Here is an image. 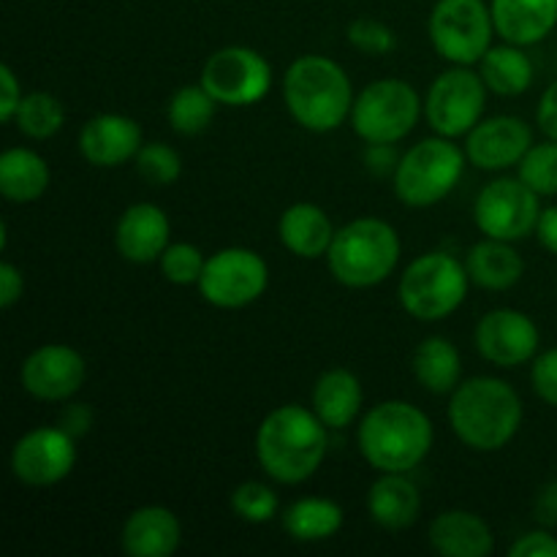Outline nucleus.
I'll return each instance as SVG.
<instances>
[{"label": "nucleus", "instance_id": "nucleus-1", "mask_svg": "<svg viewBox=\"0 0 557 557\" xmlns=\"http://www.w3.org/2000/svg\"><path fill=\"white\" fill-rule=\"evenodd\" d=\"M319 413L288 403L264 417L256 433V457L270 479L281 484H302L326 460L330 435Z\"/></svg>", "mask_w": 557, "mask_h": 557}, {"label": "nucleus", "instance_id": "nucleus-2", "mask_svg": "<svg viewBox=\"0 0 557 557\" xmlns=\"http://www.w3.org/2000/svg\"><path fill=\"white\" fill-rule=\"evenodd\" d=\"M449 428L476 451H498L515 441L522 428V400L517 389L493 375L460 381L449 397Z\"/></svg>", "mask_w": 557, "mask_h": 557}, {"label": "nucleus", "instance_id": "nucleus-3", "mask_svg": "<svg viewBox=\"0 0 557 557\" xmlns=\"http://www.w3.org/2000/svg\"><path fill=\"white\" fill-rule=\"evenodd\" d=\"M435 430L422 408L386 400L370 408L357 430L359 455L379 473H408L428 460Z\"/></svg>", "mask_w": 557, "mask_h": 557}, {"label": "nucleus", "instance_id": "nucleus-4", "mask_svg": "<svg viewBox=\"0 0 557 557\" xmlns=\"http://www.w3.org/2000/svg\"><path fill=\"white\" fill-rule=\"evenodd\" d=\"M283 98L292 117L313 134L341 128L357 101L346 69L324 54H302L288 65Z\"/></svg>", "mask_w": 557, "mask_h": 557}, {"label": "nucleus", "instance_id": "nucleus-5", "mask_svg": "<svg viewBox=\"0 0 557 557\" xmlns=\"http://www.w3.org/2000/svg\"><path fill=\"white\" fill-rule=\"evenodd\" d=\"M403 245L395 226L381 218H357L335 232L326 264L337 283L348 288H373L395 272Z\"/></svg>", "mask_w": 557, "mask_h": 557}, {"label": "nucleus", "instance_id": "nucleus-6", "mask_svg": "<svg viewBox=\"0 0 557 557\" xmlns=\"http://www.w3.org/2000/svg\"><path fill=\"white\" fill-rule=\"evenodd\" d=\"M468 156L455 145V139L433 136L411 150L403 152L395 169V194L397 199L413 210H424L444 201L466 172Z\"/></svg>", "mask_w": 557, "mask_h": 557}, {"label": "nucleus", "instance_id": "nucleus-7", "mask_svg": "<svg viewBox=\"0 0 557 557\" xmlns=\"http://www.w3.org/2000/svg\"><path fill=\"white\" fill-rule=\"evenodd\" d=\"M471 275L449 253H424L406 267L397 286L403 310L417 321H444L466 302Z\"/></svg>", "mask_w": 557, "mask_h": 557}, {"label": "nucleus", "instance_id": "nucleus-8", "mask_svg": "<svg viewBox=\"0 0 557 557\" xmlns=\"http://www.w3.org/2000/svg\"><path fill=\"white\" fill-rule=\"evenodd\" d=\"M424 112L413 85L403 79L370 82L351 109L354 134L368 145H397L406 139Z\"/></svg>", "mask_w": 557, "mask_h": 557}, {"label": "nucleus", "instance_id": "nucleus-9", "mask_svg": "<svg viewBox=\"0 0 557 557\" xmlns=\"http://www.w3.org/2000/svg\"><path fill=\"white\" fill-rule=\"evenodd\" d=\"M493 11L484 0H438L430 11V44L451 65H476L493 47Z\"/></svg>", "mask_w": 557, "mask_h": 557}, {"label": "nucleus", "instance_id": "nucleus-10", "mask_svg": "<svg viewBox=\"0 0 557 557\" xmlns=\"http://www.w3.org/2000/svg\"><path fill=\"white\" fill-rule=\"evenodd\" d=\"M484 107H487V85L482 74H473L468 65L444 71L424 96V117L430 128L446 139L471 134L482 123Z\"/></svg>", "mask_w": 557, "mask_h": 557}, {"label": "nucleus", "instance_id": "nucleus-11", "mask_svg": "<svg viewBox=\"0 0 557 557\" xmlns=\"http://www.w3.org/2000/svg\"><path fill=\"white\" fill-rule=\"evenodd\" d=\"M270 267L250 248H223L207 259L199 292L212 308L239 310L264 297Z\"/></svg>", "mask_w": 557, "mask_h": 557}, {"label": "nucleus", "instance_id": "nucleus-12", "mask_svg": "<svg viewBox=\"0 0 557 557\" xmlns=\"http://www.w3.org/2000/svg\"><path fill=\"white\" fill-rule=\"evenodd\" d=\"M542 196L520 177H500L484 185L473 205V221L484 237L517 243L536 232L542 218Z\"/></svg>", "mask_w": 557, "mask_h": 557}, {"label": "nucleus", "instance_id": "nucleus-13", "mask_svg": "<svg viewBox=\"0 0 557 557\" xmlns=\"http://www.w3.org/2000/svg\"><path fill=\"white\" fill-rule=\"evenodd\" d=\"M201 85L221 107H253L272 87V65L250 47H223L207 58Z\"/></svg>", "mask_w": 557, "mask_h": 557}, {"label": "nucleus", "instance_id": "nucleus-14", "mask_svg": "<svg viewBox=\"0 0 557 557\" xmlns=\"http://www.w3.org/2000/svg\"><path fill=\"white\" fill-rule=\"evenodd\" d=\"M76 466V438L65 428L27 430L11 449V473L27 487H52Z\"/></svg>", "mask_w": 557, "mask_h": 557}, {"label": "nucleus", "instance_id": "nucleus-15", "mask_svg": "<svg viewBox=\"0 0 557 557\" xmlns=\"http://www.w3.org/2000/svg\"><path fill=\"white\" fill-rule=\"evenodd\" d=\"M87 379V362L76 348L65 343H47L27 354L22 362V389L44 403H65L82 389Z\"/></svg>", "mask_w": 557, "mask_h": 557}, {"label": "nucleus", "instance_id": "nucleus-16", "mask_svg": "<svg viewBox=\"0 0 557 557\" xmlns=\"http://www.w3.org/2000/svg\"><path fill=\"white\" fill-rule=\"evenodd\" d=\"M479 354L495 368H520L539 354V326L528 313L515 308H498L482 315L476 324Z\"/></svg>", "mask_w": 557, "mask_h": 557}, {"label": "nucleus", "instance_id": "nucleus-17", "mask_svg": "<svg viewBox=\"0 0 557 557\" xmlns=\"http://www.w3.org/2000/svg\"><path fill=\"white\" fill-rule=\"evenodd\" d=\"M531 147V125L525 120L515 117V114H498V117L482 120L466 136L468 161L476 169H484V172H504V169L520 166V161Z\"/></svg>", "mask_w": 557, "mask_h": 557}, {"label": "nucleus", "instance_id": "nucleus-18", "mask_svg": "<svg viewBox=\"0 0 557 557\" xmlns=\"http://www.w3.org/2000/svg\"><path fill=\"white\" fill-rule=\"evenodd\" d=\"M82 158L98 169H117L136 158L141 150V128L134 117L117 112H103L87 120L79 131Z\"/></svg>", "mask_w": 557, "mask_h": 557}, {"label": "nucleus", "instance_id": "nucleus-19", "mask_svg": "<svg viewBox=\"0 0 557 557\" xmlns=\"http://www.w3.org/2000/svg\"><path fill=\"white\" fill-rule=\"evenodd\" d=\"M114 245H117V253L131 264H152L172 245L169 215L152 201L131 205L114 228Z\"/></svg>", "mask_w": 557, "mask_h": 557}, {"label": "nucleus", "instance_id": "nucleus-20", "mask_svg": "<svg viewBox=\"0 0 557 557\" xmlns=\"http://www.w3.org/2000/svg\"><path fill=\"white\" fill-rule=\"evenodd\" d=\"M183 525L166 506H141L131 511L120 531V547L131 557H169L180 549Z\"/></svg>", "mask_w": 557, "mask_h": 557}, {"label": "nucleus", "instance_id": "nucleus-21", "mask_svg": "<svg viewBox=\"0 0 557 557\" xmlns=\"http://www.w3.org/2000/svg\"><path fill=\"white\" fill-rule=\"evenodd\" d=\"M495 33L517 47L544 41L557 25V0H490Z\"/></svg>", "mask_w": 557, "mask_h": 557}, {"label": "nucleus", "instance_id": "nucleus-22", "mask_svg": "<svg viewBox=\"0 0 557 557\" xmlns=\"http://www.w3.org/2000/svg\"><path fill=\"white\" fill-rule=\"evenodd\" d=\"M430 547L444 557H487L495 549V536L473 511L449 509L430 525Z\"/></svg>", "mask_w": 557, "mask_h": 557}, {"label": "nucleus", "instance_id": "nucleus-23", "mask_svg": "<svg viewBox=\"0 0 557 557\" xmlns=\"http://www.w3.org/2000/svg\"><path fill=\"white\" fill-rule=\"evenodd\" d=\"M422 495L406 473H381L368 490V515L384 531H406L419 520Z\"/></svg>", "mask_w": 557, "mask_h": 557}, {"label": "nucleus", "instance_id": "nucleus-24", "mask_svg": "<svg viewBox=\"0 0 557 557\" xmlns=\"http://www.w3.org/2000/svg\"><path fill=\"white\" fill-rule=\"evenodd\" d=\"M337 228L332 226L330 215L313 201H297L288 210H283L277 234L288 253L297 259H321L330 253V245L335 239Z\"/></svg>", "mask_w": 557, "mask_h": 557}, {"label": "nucleus", "instance_id": "nucleus-25", "mask_svg": "<svg viewBox=\"0 0 557 557\" xmlns=\"http://www.w3.org/2000/svg\"><path fill=\"white\" fill-rule=\"evenodd\" d=\"M364 403L362 381L346 368H332L313 386V411L330 430H346Z\"/></svg>", "mask_w": 557, "mask_h": 557}, {"label": "nucleus", "instance_id": "nucleus-26", "mask_svg": "<svg viewBox=\"0 0 557 557\" xmlns=\"http://www.w3.org/2000/svg\"><path fill=\"white\" fill-rule=\"evenodd\" d=\"M466 270L476 286L487 288V292H506L522 281L525 261L511 248V243L487 237L468 250Z\"/></svg>", "mask_w": 557, "mask_h": 557}, {"label": "nucleus", "instance_id": "nucleus-27", "mask_svg": "<svg viewBox=\"0 0 557 557\" xmlns=\"http://www.w3.org/2000/svg\"><path fill=\"white\" fill-rule=\"evenodd\" d=\"M49 188V163L27 147H11L0 156V194L14 205H30Z\"/></svg>", "mask_w": 557, "mask_h": 557}, {"label": "nucleus", "instance_id": "nucleus-28", "mask_svg": "<svg viewBox=\"0 0 557 557\" xmlns=\"http://www.w3.org/2000/svg\"><path fill=\"white\" fill-rule=\"evenodd\" d=\"M413 375L430 395H451L460 386V351L446 337H424L413 351Z\"/></svg>", "mask_w": 557, "mask_h": 557}, {"label": "nucleus", "instance_id": "nucleus-29", "mask_svg": "<svg viewBox=\"0 0 557 557\" xmlns=\"http://www.w3.org/2000/svg\"><path fill=\"white\" fill-rule=\"evenodd\" d=\"M479 74H482L487 90H493L495 96L515 98L533 85L536 71L525 54V47L506 41L504 47L487 49V54L479 60Z\"/></svg>", "mask_w": 557, "mask_h": 557}, {"label": "nucleus", "instance_id": "nucleus-30", "mask_svg": "<svg viewBox=\"0 0 557 557\" xmlns=\"http://www.w3.org/2000/svg\"><path fill=\"white\" fill-rule=\"evenodd\" d=\"M346 522L343 509L330 498H299L283 511V528L294 542L315 544L337 536Z\"/></svg>", "mask_w": 557, "mask_h": 557}, {"label": "nucleus", "instance_id": "nucleus-31", "mask_svg": "<svg viewBox=\"0 0 557 557\" xmlns=\"http://www.w3.org/2000/svg\"><path fill=\"white\" fill-rule=\"evenodd\" d=\"M218 101L210 96L205 85H185L169 98L166 103V120L177 134L196 136L205 134L210 128L212 117H215Z\"/></svg>", "mask_w": 557, "mask_h": 557}, {"label": "nucleus", "instance_id": "nucleus-32", "mask_svg": "<svg viewBox=\"0 0 557 557\" xmlns=\"http://www.w3.org/2000/svg\"><path fill=\"white\" fill-rule=\"evenodd\" d=\"M16 128L27 136V139H52L65 123V107L60 103L58 96L47 90L27 92L16 112Z\"/></svg>", "mask_w": 557, "mask_h": 557}, {"label": "nucleus", "instance_id": "nucleus-33", "mask_svg": "<svg viewBox=\"0 0 557 557\" xmlns=\"http://www.w3.org/2000/svg\"><path fill=\"white\" fill-rule=\"evenodd\" d=\"M232 511L239 520L250 522V525H264L272 522L281 511V498L270 484L261 482H243L232 490Z\"/></svg>", "mask_w": 557, "mask_h": 557}, {"label": "nucleus", "instance_id": "nucleus-34", "mask_svg": "<svg viewBox=\"0 0 557 557\" xmlns=\"http://www.w3.org/2000/svg\"><path fill=\"white\" fill-rule=\"evenodd\" d=\"M136 172L145 183L158 185H172L177 183L180 174H183V158L166 141H150V145H141V150L136 152Z\"/></svg>", "mask_w": 557, "mask_h": 557}, {"label": "nucleus", "instance_id": "nucleus-35", "mask_svg": "<svg viewBox=\"0 0 557 557\" xmlns=\"http://www.w3.org/2000/svg\"><path fill=\"white\" fill-rule=\"evenodd\" d=\"M520 180L539 196H557V141L533 145L520 161Z\"/></svg>", "mask_w": 557, "mask_h": 557}, {"label": "nucleus", "instance_id": "nucleus-36", "mask_svg": "<svg viewBox=\"0 0 557 557\" xmlns=\"http://www.w3.org/2000/svg\"><path fill=\"white\" fill-rule=\"evenodd\" d=\"M158 261H161L163 277L174 286H199L207 264L201 250L190 243H172Z\"/></svg>", "mask_w": 557, "mask_h": 557}, {"label": "nucleus", "instance_id": "nucleus-37", "mask_svg": "<svg viewBox=\"0 0 557 557\" xmlns=\"http://www.w3.org/2000/svg\"><path fill=\"white\" fill-rule=\"evenodd\" d=\"M346 36L359 52L375 54V58H381V54L392 52V49L397 47L395 30L386 27L384 22L370 20V16H359V20H354L351 25H348Z\"/></svg>", "mask_w": 557, "mask_h": 557}, {"label": "nucleus", "instance_id": "nucleus-38", "mask_svg": "<svg viewBox=\"0 0 557 557\" xmlns=\"http://www.w3.org/2000/svg\"><path fill=\"white\" fill-rule=\"evenodd\" d=\"M531 384L547 406L557 408V348L536 354L531 370Z\"/></svg>", "mask_w": 557, "mask_h": 557}, {"label": "nucleus", "instance_id": "nucleus-39", "mask_svg": "<svg viewBox=\"0 0 557 557\" xmlns=\"http://www.w3.org/2000/svg\"><path fill=\"white\" fill-rule=\"evenodd\" d=\"M22 87L9 63L0 65V123H14L22 103Z\"/></svg>", "mask_w": 557, "mask_h": 557}, {"label": "nucleus", "instance_id": "nucleus-40", "mask_svg": "<svg viewBox=\"0 0 557 557\" xmlns=\"http://www.w3.org/2000/svg\"><path fill=\"white\" fill-rule=\"evenodd\" d=\"M509 557H557V539L549 531L522 533L509 547Z\"/></svg>", "mask_w": 557, "mask_h": 557}, {"label": "nucleus", "instance_id": "nucleus-41", "mask_svg": "<svg viewBox=\"0 0 557 557\" xmlns=\"http://www.w3.org/2000/svg\"><path fill=\"white\" fill-rule=\"evenodd\" d=\"M25 292V277H22L20 267H14L11 261L0 264V308L11 310L22 299Z\"/></svg>", "mask_w": 557, "mask_h": 557}, {"label": "nucleus", "instance_id": "nucleus-42", "mask_svg": "<svg viewBox=\"0 0 557 557\" xmlns=\"http://www.w3.org/2000/svg\"><path fill=\"white\" fill-rule=\"evenodd\" d=\"M536 123L539 128L544 131L547 139L557 141V79L544 90L542 101H539L536 109Z\"/></svg>", "mask_w": 557, "mask_h": 557}, {"label": "nucleus", "instance_id": "nucleus-43", "mask_svg": "<svg viewBox=\"0 0 557 557\" xmlns=\"http://www.w3.org/2000/svg\"><path fill=\"white\" fill-rule=\"evenodd\" d=\"M536 520L542 522L544 528H557V479L555 482L544 484L542 493L536 498Z\"/></svg>", "mask_w": 557, "mask_h": 557}, {"label": "nucleus", "instance_id": "nucleus-44", "mask_svg": "<svg viewBox=\"0 0 557 557\" xmlns=\"http://www.w3.org/2000/svg\"><path fill=\"white\" fill-rule=\"evenodd\" d=\"M364 163H368V169H373L375 174H395L400 158L395 156L392 145H370L368 152H364Z\"/></svg>", "mask_w": 557, "mask_h": 557}, {"label": "nucleus", "instance_id": "nucleus-45", "mask_svg": "<svg viewBox=\"0 0 557 557\" xmlns=\"http://www.w3.org/2000/svg\"><path fill=\"white\" fill-rule=\"evenodd\" d=\"M536 237L549 253L557 256V205L542 210V218H539V226H536Z\"/></svg>", "mask_w": 557, "mask_h": 557}, {"label": "nucleus", "instance_id": "nucleus-46", "mask_svg": "<svg viewBox=\"0 0 557 557\" xmlns=\"http://www.w3.org/2000/svg\"><path fill=\"white\" fill-rule=\"evenodd\" d=\"M90 422H92L90 408H87V406H71V408H65L63 424H60V428H65L76 438V435H82V433H87V430H90Z\"/></svg>", "mask_w": 557, "mask_h": 557}]
</instances>
